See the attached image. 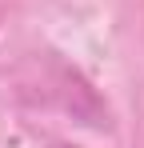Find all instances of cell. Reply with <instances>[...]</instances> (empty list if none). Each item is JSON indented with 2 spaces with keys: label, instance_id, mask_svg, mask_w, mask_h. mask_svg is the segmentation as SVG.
<instances>
[{
  "label": "cell",
  "instance_id": "cell-1",
  "mask_svg": "<svg viewBox=\"0 0 144 148\" xmlns=\"http://www.w3.org/2000/svg\"><path fill=\"white\" fill-rule=\"evenodd\" d=\"M48 148H76V144H64V140H56V144H48Z\"/></svg>",
  "mask_w": 144,
  "mask_h": 148
}]
</instances>
